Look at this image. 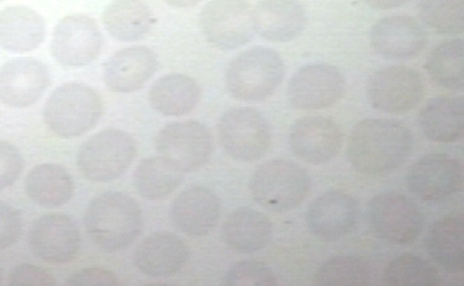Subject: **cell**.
Listing matches in <instances>:
<instances>
[{"mask_svg":"<svg viewBox=\"0 0 464 286\" xmlns=\"http://www.w3.org/2000/svg\"><path fill=\"white\" fill-rule=\"evenodd\" d=\"M412 132L396 119H367L351 132L347 157L356 172L382 176L401 168L413 151Z\"/></svg>","mask_w":464,"mask_h":286,"instance_id":"cell-1","label":"cell"},{"mask_svg":"<svg viewBox=\"0 0 464 286\" xmlns=\"http://www.w3.org/2000/svg\"><path fill=\"white\" fill-rule=\"evenodd\" d=\"M84 224L87 234L101 250L114 253L130 246L143 229L139 203L121 192H106L87 206Z\"/></svg>","mask_w":464,"mask_h":286,"instance_id":"cell-2","label":"cell"},{"mask_svg":"<svg viewBox=\"0 0 464 286\" xmlns=\"http://www.w3.org/2000/svg\"><path fill=\"white\" fill-rule=\"evenodd\" d=\"M285 76L284 58L275 49H246L227 65L226 87L235 100L260 102L266 100L283 84Z\"/></svg>","mask_w":464,"mask_h":286,"instance_id":"cell-3","label":"cell"},{"mask_svg":"<svg viewBox=\"0 0 464 286\" xmlns=\"http://www.w3.org/2000/svg\"><path fill=\"white\" fill-rule=\"evenodd\" d=\"M103 114L101 95L92 87L69 82L57 87L48 98L44 121L53 135L77 138L98 126Z\"/></svg>","mask_w":464,"mask_h":286,"instance_id":"cell-4","label":"cell"},{"mask_svg":"<svg viewBox=\"0 0 464 286\" xmlns=\"http://www.w3.org/2000/svg\"><path fill=\"white\" fill-rule=\"evenodd\" d=\"M312 186L308 172L294 161L273 159L261 164L251 177V196L271 213H288L305 201Z\"/></svg>","mask_w":464,"mask_h":286,"instance_id":"cell-5","label":"cell"},{"mask_svg":"<svg viewBox=\"0 0 464 286\" xmlns=\"http://www.w3.org/2000/svg\"><path fill=\"white\" fill-rule=\"evenodd\" d=\"M136 157L135 139L127 132L106 129L82 145L77 165L85 179L109 184L118 180L130 167Z\"/></svg>","mask_w":464,"mask_h":286,"instance_id":"cell-6","label":"cell"},{"mask_svg":"<svg viewBox=\"0 0 464 286\" xmlns=\"http://www.w3.org/2000/svg\"><path fill=\"white\" fill-rule=\"evenodd\" d=\"M218 130L227 155L242 163L260 160L271 148V124L256 108H230L219 119Z\"/></svg>","mask_w":464,"mask_h":286,"instance_id":"cell-7","label":"cell"},{"mask_svg":"<svg viewBox=\"0 0 464 286\" xmlns=\"http://www.w3.org/2000/svg\"><path fill=\"white\" fill-rule=\"evenodd\" d=\"M367 221L377 238L400 246L416 242L425 223L417 203L396 192L372 197L367 206Z\"/></svg>","mask_w":464,"mask_h":286,"instance_id":"cell-8","label":"cell"},{"mask_svg":"<svg viewBox=\"0 0 464 286\" xmlns=\"http://www.w3.org/2000/svg\"><path fill=\"white\" fill-rule=\"evenodd\" d=\"M200 27L214 48L236 51L256 35L254 6L247 0H210L202 8Z\"/></svg>","mask_w":464,"mask_h":286,"instance_id":"cell-9","label":"cell"},{"mask_svg":"<svg viewBox=\"0 0 464 286\" xmlns=\"http://www.w3.org/2000/svg\"><path fill=\"white\" fill-rule=\"evenodd\" d=\"M424 95V79L420 72L409 66H385L368 79V100L374 110L382 113H409L416 110Z\"/></svg>","mask_w":464,"mask_h":286,"instance_id":"cell-10","label":"cell"},{"mask_svg":"<svg viewBox=\"0 0 464 286\" xmlns=\"http://www.w3.org/2000/svg\"><path fill=\"white\" fill-rule=\"evenodd\" d=\"M156 148L182 173L198 171L210 159L214 139L208 127L198 121L168 124L156 137Z\"/></svg>","mask_w":464,"mask_h":286,"instance_id":"cell-11","label":"cell"},{"mask_svg":"<svg viewBox=\"0 0 464 286\" xmlns=\"http://www.w3.org/2000/svg\"><path fill=\"white\" fill-rule=\"evenodd\" d=\"M345 92V77L337 66L314 63L304 65L290 78L287 99L294 110H323L337 105Z\"/></svg>","mask_w":464,"mask_h":286,"instance_id":"cell-12","label":"cell"},{"mask_svg":"<svg viewBox=\"0 0 464 286\" xmlns=\"http://www.w3.org/2000/svg\"><path fill=\"white\" fill-rule=\"evenodd\" d=\"M463 180L461 161L447 153H430L410 167L406 186L418 200L439 203L461 193Z\"/></svg>","mask_w":464,"mask_h":286,"instance_id":"cell-13","label":"cell"},{"mask_svg":"<svg viewBox=\"0 0 464 286\" xmlns=\"http://www.w3.org/2000/svg\"><path fill=\"white\" fill-rule=\"evenodd\" d=\"M103 37L95 20L85 14H72L53 29L52 55L66 69H81L101 55Z\"/></svg>","mask_w":464,"mask_h":286,"instance_id":"cell-14","label":"cell"},{"mask_svg":"<svg viewBox=\"0 0 464 286\" xmlns=\"http://www.w3.org/2000/svg\"><path fill=\"white\" fill-rule=\"evenodd\" d=\"M343 143L342 128L325 116L309 115L296 119L289 132V148L305 163L323 165L334 160Z\"/></svg>","mask_w":464,"mask_h":286,"instance_id":"cell-15","label":"cell"},{"mask_svg":"<svg viewBox=\"0 0 464 286\" xmlns=\"http://www.w3.org/2000/svg\"><path fill=\"white\" fill-rule=\"evenodd\" d=\"M29 246L40 260L48 263H69L80 254V227L69 215L45 214L33 224Z\"/></svg>","mask_w":464,"mask_h":286,"instance_id":"cell-16","label":"cell"},{"mask_svg":"<svg viewBox=\"0 0 464 286\" xmlns=\"http://www.w3.org/2000/svg\"><path fill=\"white\" fill-rule=\"evenodd\" d=\"M51 85V74L43 62L20 57L0 68V102L23 110L35 105Z\"/></svg>","mask_w":464,"mask_h":286,"instance_id":"cell-17","label":"cell"},{"mask_svg":"<svg viewBox=\"0 0 464 286\" xmlns=\"http://www.w3.org/2000/svg\"><path fill=\"white\" fill-rule=\"evenodd\" d=\"M358 218V202L343 190H327L319 195L306 211L309 231L325 242H335L352 234Z\"/></svg>","mask_w":464,"mask_h":286,"instance_id":"cell-18","label":"cell"},{"mask_svg":"<svg viewBox=\"0 0 464 286\" xmlns=\"http://www.w3.org/2000/svg\"><path fill=\"white\" fill-rule=\"evenodd\" d=\"M426 44L428 34L412 16H384L372 27V51L385 60H411L424 52Z\"/></svg>","mask_w":464,"mask_h":286,"instance_id":"cell-19","label":"cell"},{"mask_svg":"<svg viewBox=\"0 0 464 286\" xmlns=\"http://www.w3.org/2000/svg\"><path fill=\"white\" fill-rule=\"evenodd\" d=\"M169 215L181 234L201 238L217 227L221 217V202L218 195L206 186H189L174 198Z\"/></svg>","mask_w":464,"mask_h":286,"instance_id":"cell-20","label":"cell"},{"mask_svg":"<svg viewBox=\"0 0 464 286\" xmlns=\"http://www.w3.org/2000/svg\"><path fill=\"white\" fill-rule=\"evenodd\" d=\"M156 52L143 45L115 52L103 65V81L114 93L138 92L159 70Z\"/></svg>","mask_w":464,"mask_h":286,"instance_id":"cell-21","label":"cell"},{"mask_svg":"<svg viewBox=\"0 0 464 286\" xmlns=\"http://www.w3.org/2000/svg\"><path fill=\"white\" fill-rule=\"evenodd\" d=\"M188 256V247L179 236L171 232H155L140 242L134 261L144 275L167 279L181 271Z\"/></svg>","mask_w":464,"mask_h":286,"instance_id":"cell-22","label":"cell"},{"mask_svg":"<svg viewBox=\"0 0 464 286\" xmlns=\"http://www.w3.org/2000/svg\"><path fill=\"white\" fill-rule=\"evenodd\" d=\"M254 16L256 34L273 43L297 39L306 24L304 7L298 0H260Z\"/></svg>","mask_w":464,"mask_h":286,"instance_id":"cell-23","label":"cell"},{"mask_svg":"<svg viewBox=\"0 0 464 286\" xmlns=\"http://www.w3.org/2000/svg\"><path fill=\"white\" fill-rule=\"evenodd\" d=\"M422 134L430 142L453 144L464 137V99L442 95L430 99L418 118Z\"/></svg>","mask_w":464,"mask_h":286,"instance_id":"cell-24","label":"cell"},{"mask_svg":"<svg viewBox=\"0 0 464 286\" xmlns=\"http://www.w3.org/2000/svg\"><path fill=\"white\" fill-rule=\"evenodd\" d=\"M45 39V23L36 11L10 6L0 11V48L12 53L35 51Z\"/></svg>","mask_w":464,"mask_h":286,"instance_id":"cell-25","label":"cell"},{"mask_svg":"<svg viewBox=\"0 0 464 286\" xmlns=\"http://www.w3.org/2000/svg\"><path fill=\"white\" fill-rule=\"evenodd\" d=\"M222 234L230 250L240 254H252L263 251L271 243L273 225L267 215L242 206L227 214Z\"/></svg>","mask_w":464,"mask_h":286,"instance_id":"cell-26","label":"cell"},{"mask_svg":"<svg viewBox=\"0 0 464 286\" xmlns=\"http://www.w3.org/2000/svg\"><path fill=\"white\" fill-rule=\"evenodd\" d=\"M201 94V87L193 78L171 73L153 82L149 91V103L160 115L179 118L196 110Z\"/></svg>","mask_w":464,"mask_h":286,"instance_id":"cell-27","label":"cell"},{"mask_svg":"<svg viewBox=\"0 0 464 286\" xmlns=\"http://www.w3.org/2000/svg\"><path fill=\"white\" fill-rule=\"evenodd\" d=\"M425 248L430 259L447 272H464V218L461 214L439 219L429 230Z\"/></svg>","mask_w":464,"mask_h":286,"instance_id":"cell-28","label":"cell"},{"mask_svg":"<svg viewBox=\"0 0 464 286\" xmlns=\"http://www.w3.org/2000/svg\"><path fill=\"white\" fill-rule=\"evenodd\" d=\"M102 23L120 43H136L149 35L155 19L144 0H114L103 12Z\"/></svg>","mask_w":464,"mask_h":286,"instance_id":"cell-29","label":"cell"},{"mask_svg":"<svg viewBox=\"0 0 464 286\" xmlns=\"http://www.w3.org/2000/svg\"><path fill=\"white\" fill-rule=\"evenodd\" d=\"M24 189L32 202L44 208H58L72 201L74 184L63 166L41 164L28 173Z\"/></svg>","mask_w":464,"mask_h":286,"instance_id":"cell-30","label":"cell"},{"mask_svg":"<svg viewBox=\"0 0 464 286\" xmlns=\"http://www.w3.org/2000/svg\"><path fill=\"white\" fill-rule=\"evenodd\" d=\"M182 172L163 157L140 161L134 173V186L140 197L160 201L171 195L184 181Z\"/></svg>","mask_w":464,"mask_h":286,"instance_id":"cell-31","label":"cell"},{"mask_svg":"<svg viewBox=\"0 0 464 286\" xmlns=\"http://www.w3.org/2000/svg\"><path fill=\"white\" fill-rule=\"evenodd\" d=\"M426 72L438 87L450 92L464 90V41H445L430 52L426 61Z\"/></svg>","mask_w":464,"mask_h":286,"instance_id":"cell-32","label":"cell"},{"mask_svg":"<svg viewBox=\"0 0 464 286\" xmlns=\"http://www.w3.org/2000/svg\"><path fill=\"white\" fill-rule=\"evenodd\" d=\"M442 280L435 265L412 254L396 256L383 272L384 283L391 286H439Z\"/></svg>","mask_w":464,"mask_h":286,"instance_id":"cell-33","label":"cell"},{"mask_svg":"<svg viewBox=\"0 0 464 286\" xmlns=\"http://www.w3.org/2000/svg\"><path fill=\"white\" fill-rule=\"evenodd\" d=\"M372 268L358 256H334L325 261L314 276V284L322 286L370 285Z\"/></svg>","mask_w":464,"mask_h":286,"instance_id":"cell-34","label":"cell"},{"mask_svg":"<svg viewBox=\"0 0 464 286\" xmlns=\"http://www.w3.org/2000/svg\"><path fill=\"white\" fill-rule=\"evenodd\" d=\"M422 22L443 35L464 32V0H420Z\"/></svg>","mask_w":464,"mask_h":286,"instance_id":"cell-35","label":"cell"},{"mask_svg":"<svg viewBox=\"0 0 464 286\" xmlns=\"http://www.w3.org/2000/svg\"><path fill=\"white\" fill-rule=\"evenodd\" d=\"M223 283L227 286H276V273L256 261H240L227 269Z\"/></svg>","mask_w":464,"mask_h":286,"instance_id":"cell-36","label":"cell"},{"mask_svg":"<svg viewBox=\"0 0 464 286\" xmlns=\"http://www.w3.org/2000/svg\"><path fill=\"white\" fill-rule=\"evenodd\" d=\"M24 167V157L18 148L6 140H0V192L18 181Z\"/></svg>","mask_w":464,"mask_h":286,"instance_id":"cell-37","label":"cell"},{"mask_svg":"<svg viewBox=\"0 0 464 286\" xmlns=\"http://www.w3.org/2000/svg\"><path fill=\"white\" fill-rule=\"evenodd\" d=\"M23 215L14 206L0 201V251L7 250L19 242L23 234Z\"/></svg>","mask_w":464,"mask_h":286,"instance_id":"cell-38","label":"cell"},{"mask_svg":"<svg viewBox=\"0 0 464 286\" xmlns=\"http://www.w3.org/2000/svg\"><path fill=\"white\" fill-rule=\"evenodd\" d=\"M8 283L12 286H52L56 281L44 269L34 264L23 263L16 265L11 272Z\"/></svg>","mask_w":464,"mask_h":286,"instance_id":"cell-39","label":"cell"},{"mask_svg":"<svg viewBox=\"0 0 464 286\" xmlns=\"http://www.w3.org/2000/svg\"><path fill=\"white\" fill-rule=\"evenodd\" d=\"M69 285L72 286H90L118 285L119 280L114 272L102 267L84 268L82 271L74 272L68 281Z\"/></svg>","mask_w":464,"mask_h":286,"instance_id":"cell-40","label":"cell"},{"mask_svg":"<svg viewBox=\"0 0 464 286\" xmlns=\"http://www.w3.org/2000/svg\"><path fill=\"white\" fill-rule=\"evenodd\" d=\"M363 2L377 10H393V8L405 6L410 0H363Z\"/></svg>","mask_w":464,"mask_h":286,"instance_id":"cell-41","label":"cell"},{"mask_svg":"<svg viewBox=\"0 0 464 286\" xmlns=\"http://www.w3.org/2000/svg\"><path fill=\"white\" fill-rule=\"evenodd\" d=\"M163 2L174 8H189L197 6L202 0H163Z\"/></svg>","mask_w":464,"mask_h":286,"instance_id":"cell-42","label":"cell"},{"mask_svg":"<svg viewBox=\"0 0 464 286\" xmlns=\"http://www.w3.org/2000/svg\"><path fill=\"white\" fill-rule=\"evenodd\" d=\"M2 281H3V275H2V271H0V284H2Z\"/></svg>","mask_w":464,"mask_h":286,"instance_id":"cell-43","label":"cell"},{"mask_svg":"<svg viewBox=\"0 0 464 286\" xmlns=\"http://www.w3.org/2000/svg\"><path fill=\"white\" fill-rule=\"evenodd\" d=\"M3 2H4V0H0V3H3Z\"/></svg>","mask_w":464,"mask_h":286,"instance_id":"cell-44","label":"cell"}]
</instances>
